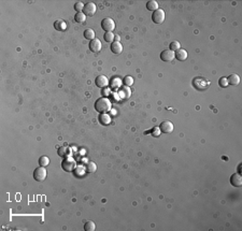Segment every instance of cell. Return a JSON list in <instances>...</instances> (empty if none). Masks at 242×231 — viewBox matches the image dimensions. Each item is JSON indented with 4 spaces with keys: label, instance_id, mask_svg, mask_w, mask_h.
Returning a JSON list of instances; mask_svg holds the SVG:
<instances>
[{
    "label": "cell",
    "instance_id": "5b68a950",
    "mask_svg": "<svg viewBox=\"0 0 242 231\" xmlns=\"http://www.w3.org/2000/svg\"><path fill=\"white\" fill-rule=\"evenodd\" d=\"M165 11L161 10V9H157L156 11H154V13L152 14V20L155 24H161V23L165 20Z\"/></svg>",
    "mask_w": 242,
    "mask_h": 231
},
{
    "label": "cell",
    "instance_id": "9c48e42d",
    "mask_svg": "<svg viewBox=\"0 0 242 231\" xmlns=\"http://www.w3.org/2000/svg\"><path fill=\"white\" fill-rule=\"evenodd\" d=\"M89 50L93 53H99L100 50H101V42H100V40L97 39V38L92 40L89 43Z\"/></svg>",
    "mask_w": 242,
    "mask_h": 231
},
{
    "label": "cell",
    "instance_id": "7402d4cb",
    "mask_svg": "<svg viewBox=\"0 0 242 231\" xmlns=\"http://www.w3.org/2000/svg\"><path fill=\"white\" fill-rule=\"evenodd\" d=\"M85 18H86V15H85L83 12H78V13L76 14V16H74V20H76V22H78V23L85 22Z\"/></svg>",
    "mask_w": 242,
    "mask_h": 231
},
{
    "label": "cell",
    "instance_id": "ac0fdd59",
    "mask_svg": "<svg viewBox=\"0 0 242 231\" xmlns=\"http://www.w3.org/2000/svg\"><path fill=\"white\" fill-rule=\"evenodd\" d=\"M84 37H85V39L90 40V41H92V40L95 39V31H94L93 29L87 28L84 31Z\"/></svg>",
    "mask_w": 242,
    "mask_h": 231
},
{
    "label": "cell",
    "instance_id": "d4e9b609",
    "mask_svg": "<svg viewBox=\"0 0 242 231\" xmlns=\"http://www.w3.org/2000/svg\"><path fill=\"white\" fill-rule=\"evenodd\" d=\"M169 48H170L169 50H171V51H173V52H177L180 50L181 44H180V42H177V41H173V42L170 43V46H169Z\"/></svg>",
    "mask_w": 242,
    "mask_h": 231
},
{
    "label": "cell",
    "instance_id": "83f0119b",
    "mask_svg": "<svg viewBox=\"0 0 242 231\" xmlns=\"http://www.w3.org/2000/svg\"><path fill=\"white\" fill-rule=\"evenodd\" d=\"M103 38H104V41H106V42H113V40H114V34H113V32H106Z\"/></svg>",
    "mask_w": 242,
    "mask_h": 231
},
{
    "label": "cell",
    "instance_id": "f1b7e54d",
    "mask_svg": "<svg viewBox=\"0 0 242 231\" xmlns=\"http://www.w3.org/2000/svg\"><path fill=\"white\" fill-rule=\"evenodd\" d=\"M219 84H220L221 87L225 88L228 86V81H227V77H222V79H220V81H219Z\"/></svg>",
    "mask_w": 242,
    "mask_h": 231
},
{
    "label": "cell",
    "instance_id": "44dd1931",
    "mask_svg": "<svg viewBox=\"0 0 242 231\" xmlns=\"http://www.w3.org/2000/svg\"><path fill=\"white\" fill-rule=\"evenodd\" d=\"M85 170H86L88 173H94V172L97 170V164H96L95 162H93V161H89L87 164V166H86V168H85Z\"/></svg>",
    "mask_w": 242,
    "mask_h": 231
},
{
    "label": "cell",
    "instance_id": "d6a6232c",
    "mask_svg": "<svg viewBox=\"0 0 242 231\" xmlns=\"http://www.w3.org/2000/svg\"><path fill=\"white\" fill-rule=\"evenodd\" d=\"M114 82H115V83H112V86H114V87H117L118 85L121 84V83H120V80H118V79L114 80Z\"/></svg>",
    "mask_w": 242,
    "mask_h": 231
},
{
    "label": "cell",
    "instance_id": "cb8c5ba5",
    "mask_svg": "<svg viewBox=\"0 0 242 231\" xmlns=\"http://www.w3.org/2000/svg\"><path fill=\"white\" fill-rule=\"evenodd\" d=\"M84 229L86 231H94L96 229V225L94 221H92V220H88L87 223L85 224L84 226Z\"/></svg>",
    "mask_w": 242,
    "mask_h": 231
},
{
    "label": "cell",
    "instance_id": "484cf974",
    "mask_svg": "<svg viewBox=\"0 0 242 231\" xmlns=\"http://www.w3.org/2000/svg\"><path fill=\"white\" fill-rule=\"evenodd\" d=\"M58 155L60 157H64V158H67V156L69 155V149L67 147H60L58 149Z\"/></svg>",
    "mask_w": 242,
    "mask_h": 231
},
{
    "label": "cell",
    "instance_id": "1f68e13d",
    "mask_svg": "<svg viewBox=\"0 0 242 231\" xmlns=\"http://www.w3.org/2000/svg\"><path fill=\"white\" fill-rule=\"evenodd\" d=\"M154 137H159V135H161V129L159 128H157V127H155L154 129H153V133H152Z\"/></svg>",
    "mask_w": 242,
    "mask_h": 231
},
{
    "label": "cell",
    "instance_id": "8992f818",
    "mask_svg": "<svg viewBox=\"0 0 242 231\" xmlns=\"http://www.w3.org/2000/svg\"><path fill=\"white\" fill-rule=\"evenodd\" d=\"M210 83L207 81V80L202 79V77H196V79L193 81V85L196 89H199V90H203L205 88L208 87Z\"/></svg>",
    "mask_w": 242,
    "mask_h": 231
},
{
    "label": "cell",
    "instance_id": "7c38bea8",
    "mask_svg": "<svg viewBox=\"0 0 242 231\" xmlns=\"http://www.w3.org/2000/svg\"><path fill=\"white\" fill-rule=\"evenodd\" d=\"M230 183L231 185H234V186L236 187L242 186V176L240 175V173H235V174L231 175Z\"/></svg>",
    "mask_w": 242,
    "mask_h": 231
},
{
    "label": "cell",
    "instance_id": "603a6c76",
    "mask_svg": "<svg viewBox=\"0 0 242 231\" xmlns=\"http://www.w3.org/2000/svg\"><path fill=\"white\" fill-rule=\"evenodd\" d=\"M48 164H50V159H48V157H46V156H41L39 159V164L40 167H46L48 166Z\"/></svg>",
    "mask_w": 242,
    "mask_h": 231
},
{
    "label": "cell",
    "instance_id": "52a82bcc",
    "mask_svg": "<svg viewBox=\"0 0 242 231\" xmlns=\"http://www.w3.org/2000/svg\"><path fill=\"white\" fill-rule=\"evenodd\" d=\"M96 4L94 2H87L86 4H84V9H83V13L87 16H93L96 13Z\"/></svg>",
    "mask_w": 242,
    "mask_h": 231
},
{
    "label": "cell",
    "instance_id": "7a4b0ae2",
    "mask_svg": "<svg viewBox=\"0 0 242 231\" xmlns=\"http://www.w3.org/2000/svg\"><path fill=\"white\" fill-rule=\"evenodd\" d=\"M62 169L67 172L74 171V169L76 168V160L72 159L71 157H67L62 160Z\"/></svg>",
    "mask_w": 242,
    "mask_h": 231
},
{
    "label": "cell",
    "instance_id": "e0dca14e",
    "mask_svg": "<svg viewBox=\"0 0 242 231\" xmlns=\"http://www.w3.org/2000/svg\"><path fill=\"white\" fill-rule=\"evenodd\" d=\"M227 81H228V84L238 85L240 83V77H239V75H238V74L234 73V74H231V75H229V77L227 79Z\"/></svg>",
    "mask_w": 242,
    "mask_h": 231
},
{
    "label": "cell",
    "instance_id": "30bf717a",
    "mask_svg": "<svg viewBox=\"0 0 242 231\" xmlns=\"http://www.w3.org/2000/svg\"><path fill=\"white\" fill-rule=\"evenodd\" d=\"M159 129H161V131H163L165 133H171L173 131V124H172L171 121H165L161 123Z\"/></svg>",
    "mask_w": 242,
    "mask_h": 231
},
{
    "label": "cell",
    "instance_id": "8fae6325",
    "mask_svg": "<svg viewBox=\"0 0 242 231\" xmlns=\"http://www.w3.org/2000/svg\"><path fill=\"white\" fill-rule=\"evenodd\" d=\"M95 82H96V85L100 88L107 87L108 85H109V80H108L107 76H104V75H98L96 77Z\"/></svg>",
    "mask_w": 242,
    "mask_h": 231
},
{
    "label": "cell",
    "instance_id": "6da1fadb",
    "mask_svg": "<svg viewBox=\"0 0 242 231\" xmlns=\"http://www.w3.org/2000/svg\"><path fill=\"white\" fill-rule=\"evenodd\" d=\"M95 109L99 113H107L111 110V101L108 98H100L95 102Z\"/></svg>",
    "mask_w": 242,
    "mask_h": 231
},
{
    "label": "cell",
    "instance_id": "ffe728a7",
    "mask_svg": "<svg viewBox=\"0 0 242 231\" xmlns=\"http://www.w3.org/2000/svg\"><path fill=\"white\" fill-rule=\"evenodd\" d=\"M54 27H55V29H56V30L62 31V30H65V29H66V24L64 23V20H56V22H55V24H54Z\"/></svg>",
    "mask_w": 242,
    "mask_h": 231
},
{
    "label": "cell",
    "instance_id": "4fadbf2b",
    "mask_svg": "<svg viewBox=\"0 0 242 231\" xmlns=\"http://www.w3.org/2000/svg\"><path fill=\"white\" fill-rule=\"evenodd\" d=\"M120 96H121L122 99H128L130 96H131V90L128 86H124L120 89Z\"/></svg>",
    "mask_w": 242,
    "mask_h": 231
},
{
    "label": "cell",
    "instance_id": "9a60e30c",
    "mask_svg": "<svg viewBox=\"0 0 242 231\" xmlns=\"http://www.w3.org/2000/svg\"><path fill=\"white\" fill-rule=\"evenodd\" d=\"M175 58L180 61H184V60L187 58V52L184 50V48H180L179 51L175 52Z\"/></svg>",
    "mask_w": 242,
    "mask_h": 231
},
{
    "label": "cell",
    "instance_id": "277c9868",
    "mask_svg": "<svg viewBox=\"0 0 242 231\" xmlns=\"http://www.w3.org/2000/svg\"><path fill=\"white\" fill-rule=\"evenodd\" d=\"M101 27H102V29L106 30L107 32H112V30L115 29V23H114V20H113L112 18L107 17V18L102 20Z\"/></svg>",
    "mask_w": 242,
    "mask_h": 231
},
{
    "label": "cell",
    "instance_id": "5bb4252c",
    "mask_svg": "<svg viewBox=\"0 0 242 231\" xmlns=\"http://www.w3.org/2000/svg\"><path fill=\"white\" fill-rule=\"evenodd\" d=\"M111 51L114 54H121L122 51H123V45L120 43V41H114L111 44Z\"/></svg>",
    "mask_w": 242,
    "mask_h": 231
},
{
    "label": "cell",
    "instance_id": "4dcf8cb0",
    "mask_svg": "<svg viewBox=\"0 0 242 231\" xmlns=\"http://www.w3.org/2000/svg\"><path fill=\"white\" fill-rule=\"evenodd\" d=\"M76 175H83L84 174V169H83V168H82V167H78V168H76Z\"/></svg>",
    "mask_w": 242,
    "mask_h": 231
},
{
    "label": "cell",
    "instance_id": "3957f363",
    "mask_svg": "<svg viewBox=\"0 0 242 231\" xmlns=\"http://www.w3.org/2000/svg\"><path fill=\"white\" fill-rule=\"evenodd\" d=\"M46 174H48V172H46L45 167H40V168H37L34 170V178L38 182H42L46 178Z\"/></svg>",
    "mask_w": 242,
    "mask_h": 231
},
{
    "label": "cell",
    "instance_id": "836d02e7",
    "mask_svg": "<svg viewBox=\"0 0 242 231\" xmlns=\"http://www.w3.org/2000/svg\"><path fill=\"white\" fill-rule=\"evenodd\" d=\"M114 38H115V40L118 42V40H120V37H118V36H116V37H114Z\"/></svg>",
    "mask_w": 242,
    "mask_h": 231
},
{
    "label": "cell",
    "instance_id": "2e32d148",
    "mask_svg": "<svg viewBox=\"0 0 242 231\" xmlns=\"http://www.w3.org/2000/svg\"><path fill=\"white\" fill-rule=\"evenodd\" d=\"M99 121H100V124H101V125L107 126V125H109L111 123L110 115H108L107 113H101V114H100V116H99Z\"/></svg>",
    "mask_w": 242,
    "mask_h": 231
},
{
    "label": "cell",
    "instance_id": "d6986e66",
    "mask_svg": "<svg viewBox=\"0 0 242 231\" xmlns=\"http://www.w3.org/2000/svg\"><path fill=\"white\" fill-rule=\"evenodd\" d=\"M147 10H150V11H156L158 9V3L157 1H155V0H151V1H149V2L147 3Z\"/></svg>",
    "mask_w": 242,
    "mask_h": 231
},
{
    "label": "cell",
    "instance_id": "4316f807",
    "mask_svg": "<svg viewBox=\"0 0 242 231\" xmlns=\"http://www.w3.org/2000/svg\"><path fill=\"white\" fill-rule=\"evenodd\" d=\"M123 83L125 84V86H131L133 84V79L130 75H127L123 79Z\"/></svg>",
    "mask_w": 242,
    "mask_h": 231
},
{
    "label": "cell",
    "instance_id": "f546056e",
    "mask_svg": "<svg viewBox=\"0 0 242 231\" xmlns=\"http://www.w3.org/2000/svg\"><path fill=\"white\" fill-rule=\"evenodd\" d=\"M83 9H84V4H83V2H81V1L76 2V4H74V10H76V12H81Z\"/></svg>",
    "mask_w": 242,
    "mask_h": 231
},
{
    "label": "cell",
    "instance_id": "ba28073f",
    "mask_svg": "<svg viewBox=\"0 0 242 231\" xmlns=\"http://www.w3.org/2000/svg\"><path fill=\"white\" fill-rule=\"evenodd\" d=\"M161 58L163 61H172L173 60V58H175V54L173 51H171V50H165V51L161 52Z\"/></svg>",
    "mask_w": 242,
    "mask_h": 231
}]
</instances>
